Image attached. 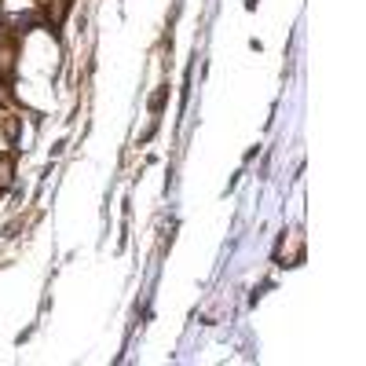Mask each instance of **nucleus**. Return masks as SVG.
<instances>
[{
  "mask_svg": "<svg viewBox=\"0 0 366 366\" xmlns=\"http://www.w3.org/2000/svg\"><path fill=\"white\" fill-rule=\"evenodd\" d=\"M11 172H15L11 158H0V190H4V187H11Z\"/></svg>",
  "mask_w": 366,
  "mask_h": 366,
  "instance_id": "obj_1",
  "label": "nucleus"
}]
</instances>
